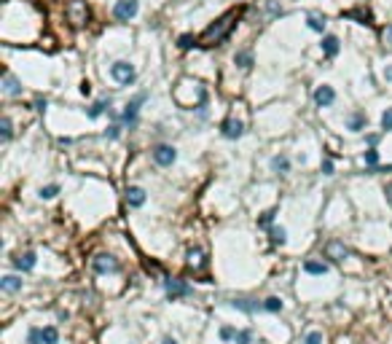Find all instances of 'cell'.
<instances>
[{
    "label": "cell",
    "instance_id": "obj_12",
    "mask_svg": "<svg viewBox=\"0 0 392 344\" xmlns=\"http://www.w3.org/2000/svg\"><path fill=\"white\" fill-rule=\"evenodd\" d=\"M185 263H188V269L199 272V269L207 266V256H204V250H202V248H191L188 253H185Z\"/></svg>",
    "mask_w": 392,
    "mask_h": 344
},
{
    "label": "cell",
    "instance_id": "obj_19",
    "mask_svg": "<svg viewBox=\"0 0 392 344\" xmlns=\"http://www.w3.org/2000/svg\"><path fill=\"white\" fill-rule=\"evenodd\" d=\"M320 49H322V54H325V57H336V54H338V49H341V43H338V38H336V35H325V38H322V43H320Z\"/></svg>",
    "mask_w": 392,
    "mask_h": 344
},
{
    "label": "cell",
    "instance_id": "obj_21",
    "mask_svg": "<svg viewBox=\"0 0 392 344\" xmlns=\"http://www.w3.org/2000/svg\"><path fill=\"white\" fill-rule=\"evenodd\" d=\"M234 65H236V68H242V70H250L252 68V51H247V49L236 51V54H234Z\"/></svg>",
    "mask_w": 392,
    "mask_h": 344
},
{
    "label": "cell",
    "instance_id": "obj_14",
    "mask_svg": "<svg viewBox=\"0 0 392 344\" xmlns=\"http://www.w3.org/2000/svg\"><path fill=\"white\" fill-rule=\"evenodd\" d=\"M126 204H129V207H143L145 204V188H140V186L126 188Z\"/></svg>",
    "mask_w": 392,
    "mask_h": 344
},
{
    "label": "cell",
    "instance_id": "obj_31",
    "mask_svg": "<svg viewBox=\"0 0 392 344\" xmlns=\"http://www.w3.org/2000/svg\"><path fill=\"white\" fill-rule=\"evenodd\" d=\"M57 194H59V186H57V183H51V186H43L41 191H38V196H41V199H54Z\"/></svg>",
    "mask_w": 392,
    "mask_h": 344
},
{
    "label": "cell",
    "instance_id": "obj_15",
    "mask_svg": "<svg viewBox=\"0 0 392 344\" xmlns=\"http://www.w3.org/2000/svg\"><path fill=\"white\" fill-rule=\"evenodd\" d=\"M22 89H24V86L19 84L11 73H5V76H3V91H5V94H8V97H19V94H22Z\"/></svg>",
    "mask_w": 392,
    "mask_h": 344
},
{
    "label": "cell",
    "instance_id": "obj_47",
    "mask_svg": "<svg viewBox=\"0 0 392 344\" xmlns=\"http://www.w3.org/2000/svg\"><path fill=\"white\" fill-rule=\"evenodd\" d=\"M384 78H387V81H392V65H387V68H384Z\"/></svg>",
    "mask_w": 392,
    "mask_h": 344
},
{
    "label": "cell",
    "instance_id": "obj_1",
    "mask_svg": "<svg viewBox=\"0 0 392 344\" xmlns=\"http://www.w3.org/2000/svg\"><path fill=\"white\" fill-rule=\"evenodd\" d=\"M110 78L116 84H121V86H132V84H135V78H137V70H135V65L118 59V62L110 65Z\"/></svg>",
    "mask_w": 392,
    "mask_h": 344
},
{
    "label": "cell",
    "instance_id": "obj_37",
    "mask_svg": "<svg viewBox=\"0 0 392 344\" xmlns=\"http://www.w3.org/2000/svg\"><path fill=\"white\" fill-rule=\"evenodd\" d=\"M382 129L384 132H392V108H387L382 113Z\"/></svg>",
    "mask_w": 392,
    "mask_h": 344
},
{
    "label": "cell",
    "instance_id": "obj_24",
    "mask_svg": "<svg viewBox=\"0 0 392 344\" xmlns=\"http://www.w3.org/2000/svg\"><path fill=\"white\" fill-rule=\"evenodd\" d=\"M263 309L271 312V315H277V312H282V309H285V304H282L280 296H269V299L263 301Z\"/></svg>",
    "mask_w": 392,
    "mask_h": 344
},
{
    "label": "cell",
    "instance_id": "obj_25",
    "mask_svg": "<svg viewBox=\"0 0 392 344\" xmlns=\"http://www.w3.org/2000/svg\"><path fill=\"white\" fill-rule=\"evenodd\" d=\"M363 162H365V167H371V175H374V170L379 167V151L376 148H368L363 154Z\"/></svg>",
    "mask_w": 392,
    "mask_h": 344
},
{
    "label": "cell",
    "instance_id": "obj_5",
    "mask_svg": "<svg viewBox=\"0 0 392 344\" xmlns=\"http://www.w3.org/2000/svg\"><path fill=\"white\" fill-rule=\"evenodd\" d=\"M91 269H94L97 274H116V272H121L118 261L113 256H108V253H97L94 258H91Z\"/></svg>",
    "mask_w": 392,
    "mask_h": 344
},
{
    "label": "cell",
    "instance_id": "obj_38",
    "mask_svg": "<svg viewBox=\"0 0 392 344\" xmlns=\"http://www.w3.org/2000/svg\"><path fill=\"white\" fill-rule=\"evenodd\" d=\"M250 339H252V331L244 328V331H236V339H234V342H236V344H250Z\"/></svg>",
    "mask_w": 392,
    "mask_h": 344
},
{
    "label": "cell",
    "instance_id": "obj_48",
    "mask_svg": "<svg viewBox=\"0 0 392 344\" xmlns=\"http://www.w3.org/2000/svg\"><path fill=\"white\" fill-rule=\"evenodd\" d=\"M161 344H177V339H172V336H164Z\"/></svg>",
    "mask_w": 392,
    "mask_h": 344
},
{
    "label": "cell",
    "instance_id": "obj_2",
    "mask_svg": "<svg viewBox=\"0 0 392 344\" xmlns=\"http://www.w3.org/2000/svg\"><path fill=\"white\" fill-rule=\"evenodd\" d=\"M164 290H167L169 299H183V296L194 293V288L185 280H180V277H164Z\"/></svg>",
    "mask_w": 392,
    "mask_h": 344
},
{
    "label": "cell",
    "instance_id": "obj_41",
    "mask_svg": "<svg viewBox=\"0 0 392 344\" xmlns=\"http://www.w3.org/2000/svg\"><path fill=\"white\" fill-rule=\"evenodd\" d=\"M382 38H384V43H387L390 49H392V24H387V27L382 30Z\"/></svg>",
    "mask_w": 392,
    "mask_h": 344
},
{
    "label": "cell",
    "instance_id": "obj_28",
    "mask_svg": "<svg viewBox=\"0 0 392 344\" xmlns=\"http://www.w3.org/2000/svg\"><path fill=\"white\" fill-rule=\"evenodd\" d=\"M105 110H110V100H102V102H94V105H91V108H89V118H99Z\"/></svg>",
    "mask_w": 392,
    "mask_h": 344
},
{
    "label": "cell",
    "instance_id": "obj_22",
    "mask_svg": "<svg viewBox=\"0 0 392 344\" xmlns=\"http://www.w3.org/2000/svg\"><path fill=\"white\" fill-rule=\"evenodd\" d=\"M271 172H277V175L290 172V159L288 156H274V159H271Z\"/></svg>",
    "mask_w": 392,
    "mask_h": 344
},
{
    "label": "cell",
    "instance_id": "obj_4",
    "mask_svg": "<svg viewBox=\"0 0 392 344\" xmlns=\"http://www.w3.org/2000/svg\"><path fill=\"white\" fill-rule=\"evenodd\" d=\"M145 100H148V94L143 91V94H137L132 102H126V108H124V113H121V121H124L129 129H135V127H137V116H140V105H143Z\"/></svg>",
    "mask_w": 392,
    "mask_h": 344
},
{
    "label": "cell",
    "instance_id": "obj_20",
    "mask_svg": "<svg viewBox=\"0 0 392 344\" xmlns=\"http://www.w3.org/2000/svg\"><path fill=\"white\" fill-rule=\"evenodd\" d=\"M365 124H368V118H365L363 110H355V113H349V118H347V127H349L352 132H363Z\"/></svg>",
    "mask_w": 392,
    "mask_h": 344
},
{
    "label": "cell",
    "instance_id": "obj_32",
    "mask_svg": "<svg viewBox=\"0 0 392 344\" xmlns=\"http://www.w3.org/2000/svg\"><path fill=\"white\" fill-rule=\"evenodd\" d=\"M27 344H43V331L41 328H30L27 331Z\"/></svg>",
    "mask_w": 392,
    "mask_h": 344
},
{
    "label": "cell",
    "instance_id": "obj_27",
    "mask_svg": "<svg viewBox=\"0 0 392 344\" xmlns=\"http://www.w3.org/2000/svg\"><path fill=\"white\" fill-rule=\"evenodd\" d=\"M0 129H3V132H0V140L8 143V140H11V135H14V124H11V118H8V116L0 121Z\"/></svg>",
    "mask_w": 392,
    "mask_h": 344
},
{
    "label": "cell",
    "instance_id": "obj_33",
    "mask_svg": "<svg viewBox=\"0 0 392 344\" xmlns=\"http://www.w3.org/2000/svg\"><path fill=\"white\" fill-rule=\"evenodd\" d=\"M177 46H180L183 51H188V49H194V46H196V38L194 35H180V38H177Z\"/></svg>",
    "mask_w": 392,
    "mask_h": 344
},
{
    "label": "cell",
    "instance_id": "obj_8",
    "mask_svg": "<svg viewBox=\"0 0 392 344\" xmlns=\"http://www.w3.org/2000/svg\"><path fill=\"white\" fill-rule=\"evenodd\" d=\"M312 97H314V105H317V108H330V105L336 102V91H333V86H328V84L317 86Z\"/></svg>",
    "mask_w": 392,
    "mask_h": 344
},
{
    "label": "cell",
    "instance_id": "obj_35",
    "mask_svg": "<svg viewBox=\"0 0 392 344\" xmlns=\"http://www.w3.org/2000/svg\"><path fill=\"white\" fill-rule=\"evenodd\" d=\"M325 339H322V334L320 331H309L307 336H304V344H322Z\"/></svg>",
    "mask_w": 392,
    "mask_h": 344
},
{
    "label": "cell",
    "instance_id": "obj_10",
    "mask_svg": "<svg viewBox=\"0 0 392 344\" xmlns=\"http://www.w3.org/2000/svg\"><path fill=\"white\" fill-rule=\"evenodd\" d=\"M68 16H70L73 24H83L86 19H89V8H86L83 0H73V3L68 5Z\"/></svg>",
    "mask_w": 392,
    "mask_h": 344
},
{
    "label": "cell",
    "instance_id": "obj_45",
    "mask_svg": "<svg viewBox=\"0 0 392 344\" xmlns=\"http://www.w3.org/2000/svg\"><path fill=\"white\" fill-rule=\"evenodd\" d=\"M384 194H387V204H392V183L384 186Z\"/></svg>",
    "mask_w": 392,
    "mask_h": 344
},
{
    "label": "cell",
    "instance_id": "obj_46",
    "mask_svg": "<svg viewBox=\"0 0 392 344\" xmlns=\"http://www.w3.org/2000/svg\"><path fill=\"white\" fill-rule=\"evenodd\" d=\"M365 143H368V145H376V143H379V135H368V137H365Z\"/></svg>",
    "mask_w": 392,
    "mask_h": 344
},
{
    "label": "cell",
    "instance_id": "obj_39",
    "mask_svg": "<svg viewBox=\"0 0 392 344\" xmlns=\"http://www.w3.org/2000/svg\"><path fill=\"white\" fill-rule=\"evenodd\" d=\"M221 339H223V342H231V339H236V328H231V326H223V328H221Z\"/></svg>",
    "mask_w": 392,
    "mask_h": 344
},
{
    "label": "cell",
    "instance_id": "obj_34",
    "mask_svg": "<svg viewBox=\"0 0 392 344\" xmlns=\"http://www.w3.org/2000/svg\"><path fill=\"white\" fill-rule=\"evenodd\" d=\"M266 14L269 16H282L285 11H282V5L277 3V0H269V3H266Z\"/></svg>",
    "mask_w": 392,
    "mask_h": 344
},
{
    "label": "cell",
    "instance_id": "obj_29",
    "mask_svg": "<svg viewBox=\"0 0 392 344\" xmlns=\"http://www.w3.org/2000/svg\"><path fill=\"white\" fill-rule=\"evenodd\" d=\"M41 331H43V344H59V331L54 326H46Z\"/></svg>",
    "mask_w": 392,
    "mask_h": 344
},
{
    "label": "cell",
    "instance_id": "obj_43",
    "mask_svg": "<svg viewBox=\"0 0 392 344\" xmlns=\"http://www.w3.org/2000/svg\"><path fill=\"white\" fill-rule=\"evenodd\" d=\"M46 105H49V102H46L43 97H38V100H35V105H32V108H35V110H41V113H43V110H46Z\"/></svg>",
    "mask_w": 392,
    "mask_h": 344
},
{
    "label": "cell",
    "instance_id": "obj_18",
    "mask_svg": "<svg viewBox=\"0 0 392 344\" xmlns=\"http://www.w3.org/2000/svg\"><path fill=\"white\" fill-rule=\"evenodd\" d=\"M304 272L314 274V277H322V274L330 272V263H325V261H307V263H304Z\"/></svg>",
    "mask_w": 392,
    "mask_h": 344
},
{
    "label": "cell",
    "instance_id": "obj_42",
    "mask_svg": "<svg viewBox=\"0 0 392 344\" xmlns=\"http://www.w3.org/2000/svg\"><path fill=\"white\" fill-rule=\"evenodd\" d=\"M322 175H333V162H330V159L322 162Z\"/></svg>",
    "mask_w": 392,
    "mask_h": 344
},
{
    "label": "cell",
    "instance_id": "obj_30",
    "mask_svg": "<svg viewBox=\"0 0 392 344\" xmlns=\"http://www.w3.org/2000/svg\"><path fill=\"white\" fill-rule=\"evenodd\" d=\"M309 30L322 32V30H325V16H320V14H309Z\"/></svg>",
    "mask_w": 392,
    "mask_h": 344
},
{
    "label": "cell",
    "instance_id": "obj_17",
    "mask_svg": "<svg viewBox=\"0 0 392 344\" xmlns=\"http://www.w3.org/2000/svg\"><path fill=\"white\" fill-rule=\"evenodd\" d=\"M0 288H3L5 293H16V290H22V277H16V274L0 277Z\"/></svg>",
    "mask_w": 392,
    "mask_h": 344
},
{
    "label": "cell",
    "instance_id": "obj_36",
    "mask_svg": "<svg viewBox=\"0 0 392 344\" xmlns=\"http://www.w3.org/2000/svg\"><path fill=\"white\" fill-rule=\"evenodd\" d=\"M274 215H277V207L274 210H266L261 218H258V226H271V221H274Z\"/></svg>",
    "mask_w": 392,
    "mask_h": 344
},
{
    "label": "cell",
    "instance_id": "obj_44",
    "mask_svg": "<svg viewBox=\"0 0 392 344\" xmlns=\"http://www.w3.org/2000/svg\"><path fill=\"white\" fill-rule=\"evenodd\" d=\"M81 94H83V97H89V94H91V84H89V81H83V84H81Z\"/></svg>",
    "mask_w": 392,
    "mask_h": 344
},
{
    "label": "cell",
    "instance_id": "obj_16",
    "mask_svg": "<svg viewBox=\"0 0 392 344\" xmlns=\"http://www.w3.org/2000/svg\"><path fill=\"white\" fill-rule=\"evenodd\" d=\"M35 253H22V256H16L14 258V266L19 269V272H32L35 269Z\"/></svg>",
    "mask_w": 392,
    "mask_h": 344
},
{
    "label": "cell",
    "instance_id": "obj_6",
    "mask_svg": "<svg viewBox=\"0 0 392 344\" xmlns=\"http://www.w3.org/2000/svg\"><path fill=\"white\" fill-rule=\"evenodd\" d=\"M151 156H154V162L158 164V167H172V164L177 162V151L172 148V145H167V143H158V145H154Z\"/></svg>",
    "mask_w": 392,
    "mask_h": 344
},
{
    "label": "cell",
    "instance_id": "obj_23",
    "mask_svg": "<svg viewBox=\"0 0 392 344\" xmlns=\"http://www.w3.org/2000/svg\"><path fill=\"white\" fill-rule=\"evenodd\" d=\"M344 19H357L360 24H371V14L363 8H352V11H344Z\"/></svg>",
    "mask_w": 392,
    "mask_h": 344
},
{
    "label": "cell",
    "instance_id": "obj_11",
    "mask_svg": "<svg viewBox=\"0 0 392 344\" xmlns=\"http://www.w3.org/2000/svg\"><path fill=\"white\" fill-rule=\"evenodd\" d=\"M325 256L333 258V261H344V258H349V256H352V250H349L344 242L330 240V242H328V248H325Z\"/></svg>",
    "mask_w": 392,
    "mask_h": 344
},
{
    "label": "cell",
    "instance_id": "obj_13",
    "mask_svg": "<svg viewBox=\"0 0 392 344\" xmlns=\"http://www.w3.org/2000/svg\"><path fill=\"white\" fill-rule=\"evenodd\" d=\"M231 307L239 309V312H244V315H252V312H258V309H263V301H255V299H234L231 301Z\"/></svg>",
    "mask_w": 392,
    "mask_h": 344
},
{
    "label": "cell",
    "instance_id": "obj_26",
    "mask_svg": "<svg viewBox=\"0 0 392 344\" xmlns=\"http://www.w3.org/2000/svg\"><path fill=\"white\" fill-rule=\"evenodd\" d=\"M269 237H271V242H274V245H285V242H288V231H285L282 226H271L269 229Z\"/></svg>",
    "mask_w": 392,
    "mask_h": 344
},
{
    "label": "cell",
    "instance_id": "obj_7",
    "mask_svg": "<svg viewBox=\"0 0 392 344\" xmlns=\"http://www.w3.org/2000/svg\"><path fill=\"white\" fill-rule=\"evenodd\" d=\"M231 19H234V14H226L223 19H218L215 24H212V27H207L204 30V38H215V43H221L226 35H229V30H231Z\"/></svg>",
    "mask_w": 392,
    "mask_h": 344
},
{
    "label": "cell",
    "instance_id": "obj_9",
    "mask_svg": "<svg viewBox=\"0 0 392 344\" xmlns=\"http://www.w3.org/2000/svg\"><path fill=\"white\" fill-rule=\"evenodd\" d=\"M221 132H223V137H229V140H239V137L244 135V121H239V118H226L221 124Z\"/></svg>",
    "mask_w": 392,
    "mask_h": 344
},
{
    "label": "cell",
    "instance_id": "obj_3",
    "mask_svg": "<svg viewBox=\"0 0 392 344\" xmlns=\"http://www.w3.org/2000/svg\"><path fill=\"white\" fill-rule=\"evenodd\" d=\"M137 11H140L137 0H118V3L113 5V19H116V22H129V19L137 16Z\"/></svg>",
    "mask_w": 392,
    "mask_h": 344
},
{
    "label": "cell",
    "instance_id": "obj_40",
    "mask_svg": "<svg viewBox=\"0 0 392 344\" xmlns=\"http://www.w3.org/2000/svg\"><path fill=\"white\" fill-rule=\"evenodd\" d=\"M105 137H110V140H118V137H121V127H118V124H113V127H108V132H105Z\"/></svg>",
    "mask_w": 392,
    "mask_h": 344
}]
</instances>
